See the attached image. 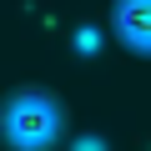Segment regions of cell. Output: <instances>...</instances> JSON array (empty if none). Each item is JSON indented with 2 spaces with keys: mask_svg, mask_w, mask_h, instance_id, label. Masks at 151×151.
Listing matches in <instances>:
<instances>
[{
  "mask_svg": "<svg viewBox=\"0 0 151 151\" xmlns=\"http://www.w3.org/2000/svg\"><path fill=\"white\" fill-rule=\"evenodd\" d=\"M65 126V106L50 96V91H15L5 101V141L20 146V151H45Z\"/></svg>",
  "mask_w": 151,
  "mask_h": 151,
  "instance_id": "obj_1",
  "label": "cell"
},
{
  "mask_svg": "<svg viewBox=\"0 0 151 151\" xmlns=\"http://www.w3.org/2000/svg\"><path fill=\"white\" fill-rule=\"evenodd\" d=\"M116 30L121 40L151 50V0H116Z\"/></svg>",
  "mask_w": 151,
  "mask_h": 151,
  "instance_id": "obj_2",
  "label": "cell"
}]
</instances>
